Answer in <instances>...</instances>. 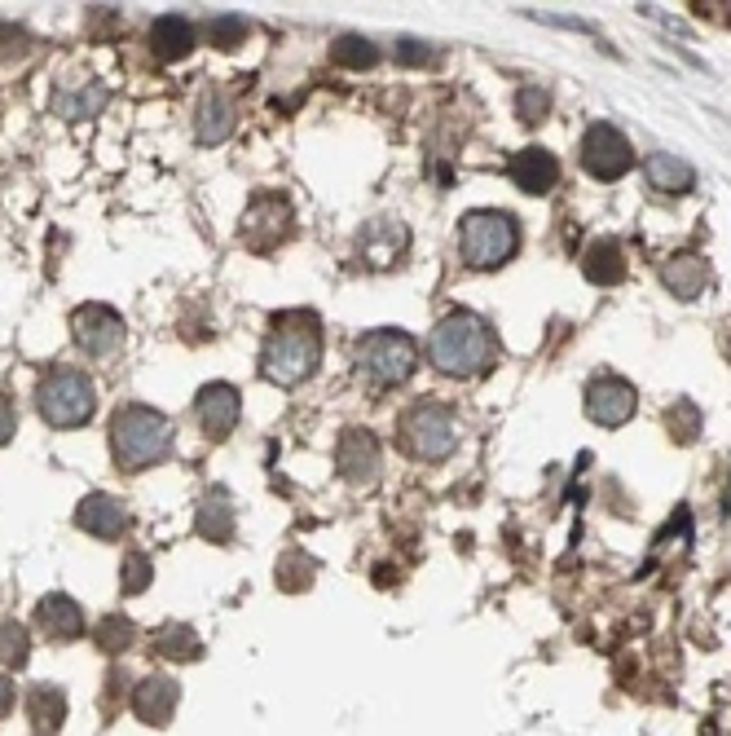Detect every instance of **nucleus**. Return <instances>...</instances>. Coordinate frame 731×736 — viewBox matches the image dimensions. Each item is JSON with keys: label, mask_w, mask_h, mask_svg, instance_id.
Returning a JSON list of instances; mask_svg holds the SVG:
<instances>
[{"label": "nucleus", "mask_w": 731, "mask_h": 736, "mask_svg": "<svg viewBox=\"0 0 731 736\" xmlns=\"http://www.w3.org/2000/svg\"><path fill=\"white\" fill-rule=\"evenodd\" d=\"M331 58H336L340 67L362 71V67H370V62H375V49H370V40H362V36H344V40H336Z\"/></svg>", "instance_id": "obj_33"}, {"label": "nucleus", "mask_w": 731, "mask_h": 736, "mask_svg": "<svg viewBox=\"0 0 731 736\" xmlns=\"http://www.w3.org/2000/svg\"><path fill=\"white\" fill-rule=\"evenodd\" d=\"M27 653H32L27 626L14 622V617H0V662H5V666H23Z\"/></svg>", "instance_id": "obj_28"}, {"label": "nucleus", "mask_w": 731, "mask_h": 736, "mask_svg": "<svg viewBox=\"0 0 731 736\" xmlns=\"http://www.w3.org/2000/svg\"><path fill=\"white\" fill-rule=\"evenodd\" d=\"M14 433H19V410L10 397H0V446L14 442Z\"/></svg>", "instance_id": "obj_36"}, {"label": "nucleus", "mask_w": 731, "mask_h": 736, "mask_svg": "<svg viewBox=\"0 0 731 736\" xmlns=\"http://www.w3.org/2000/svg\"><path fill=\"white\" fill-rule=\"evenodd\" d=\"M36 622H40L45 636H53V640H75V636H84V608H80L71 595H45L40 608H36Z\"/></svg>", "instance_id": "obj_19"}, {"label": "nucleus", "mask_w": 731, "mask_h": 736, "mask_svg": "<svg viewBox=\"0 0 731 736\" xmlns=\"http://www.w3.org/2000/svg\"><path fill=\"white\" fill-rule=\"evenodd\" d=\"M243 234H247V243H252L256 252H269V248H278V243H287V239H291V203L278 198V194H265V198L252 207V213H247Z\"/></svg>", "instance_id": "obj_12"}, {"label": "nucleus", "mask_w": 731, "mask_h": 736, "mask_svg": "<svg viewBox=\"0 0 731 736\" xmlns=\"http://www.w3.org/2000/svg\"><path fill=\"white\" fill-rule=\"evenodd\" d=\"M582 168L590 177H599V181H617V177H625L635 168V150H631V142H625L621 129L590 124L586 137H582Z\"/></svg>", "instance_id": "obj_8"}, {"label": "nucleus", "mask_w": 731, "mask_h": 736, "mask_svg": "<svg viewBox=\"0 0 731 736\" xmlns=\"http://www.w3.org/2000/svg\"><path fill=\"white\" fill-rule=\"evenodd\" d=\"M172 450V424L150 406H124L111 419V455L120 468L142 472Z\"/></svg>", "instance_id": "obj_3"}, {"label": "nucleus", "mask_w": 731, "mask_h": 736, "mask_svg": "<svg viewBox=\"0 0 731 736\" xmlns=\"http://www.w3.org/2000/svg\"><path fill=\"white\" fill-rule=\"evenodd\" d=\"M203 36L212 40L217 49H239L243 36H247V23L234 19V14H230V19H207V23H203Z\"/></svg>", "instance_id": "obj_32"}, {"label": "nucleus", "mask_w": 731, "mask_h": 736, "mask_svg": "<svg viewBox=\"0 0 731 736\" xmlns=\"http://www.w3.org/2000/svg\"><path fill=\"white\" fill-rule=\"evenodd\" d=\"M644 177H648V185H653V190H661V194H687V190L696 185V168H692V164H683L679 155H666V150L648 155Z\"/></svg>", "instance_id": "obj_21"}, {"label": "nucleus", "mask_w": 731, "mask_h": 736, "mask_svg": "<svg viewBox=\"0 0 731 736\" xmlns=\"http://www.w3.org/2000/svg\"><path fill=\"white\" fill-rule=\"evenodd\" d=\"M405 243H410L405 226H397V221H375V226L362 234V256H366L370 265H392V261L405 252Z\"/></svg>", "instance_id": "obj_24"}, {"label": "nucleus", "mask_w": 731, "mask_h": 736, "mask_svg": "<svg viewBox=\"0 0 731 736\" xmlns=\"http://www.w3.org/2000/svg\"><path fill=\"white\" fill-rule=\"evenodd\" d=\"M150 49H155L159 62H176V58H185L194 49V27L181 14H163L150 27Z\"/></svg>", "instance_id": "obj_23"}, {"label": "nucleus", "mask_w": 731, "mask_h": 736, "mask_svg": "<svg viewBox=\"0 0 731 736\" xmlns=\"http://www.w3.org/2000/svg\"><path fill=\"white\" fill-rule=\"evenodd\" d=\"M133 640H137V630H133L129 617L111 613V617H101V622H97V644L107 649V653H124Z\"/></svg>", "instance_id": "obj_29"}, {"label": "nucleus", "mask_w": 731, "mask_h": 736, "mask_svg": "<svg viewBox=\"0 0 731 736\" xmlns=\"http://www.w3.org/2000/svg\"><path fill=\"white\" fill-rule=\"evenodd\" d=\"M661 282H666L674 295L692 300V295H700L705 282H709V261H705L700 252H679V256H670V261L661 265Z\"/></svg>", "instance_id": "obj_20"}, {"label": "nucleus", "mask_w": 731, "mask_h": 736, "mask_svg": "<svg viewBox=\"0 0 731 736\" xmlns=\"http://www.w3.org/2000/svg\"><path fill=\"white\" fill-rule=\"evenodd\" d=\"M313 582V560H304V556H287L282 560V578H278V587L282 591H304Z\"/></svg>", "instance_id": "obj_35"}, {"label": "nucleus", "mask_w": 731, "mask_h": 736, "mask_svg": "<svg viewBox=\"0 0 731 736\" xmlns=\"http://www.w3.org/2000/svg\"><path fill=\"white\" fill-rule=\"evenodd\" d=\"M670 433H674L679 442H696V437H700V410H696L692 401H674V406H670Z\"/></svg>", "instance_id": "obj_34"}, {"label": "nucleus", "mask_w": 731, "mask_h": 736, "mask_svg": "<svg viewBox=\"0 0 731 736\" xmlns=\"http://www.w3.org/2000/svg\"><path fill=\"white\" fill-rule=\"evenodd\" d=\"M75 524L84 534H93V539H120L124 534V524H129V511H124V503L120 498H111V494H84L80 498V507H75Z\"/></svg>", "instance_id": "obj_15"}, {"label": "nucleus", "mask_w": 731, "mask_h": 736, "mask_svg": "<svg viewBox=\"0 0 731 736\" xmlns=\"http://www.w3.org/2000/svg\"><path fill=\"white\" fill-rule=\"evenodd\" d=\"M155 653H163V657H172V662H190V657L203 653V644H198V636H194L185 622H168V626L155 630Z\"/></svg>", "instance_id": "obj_26"}, {"label": "nucleus", "mask_w": 731, "mask_h": 736, "mask_svg": "<svg viewBox=\"0 0 731 736\" xmlns=\"http://www.w3.org/2000/svg\"><path fill=\"white\" fill-rule=\"evenodd\" d=\"M727 511H731V490H727Z\"/></svg>", "instance_id": "obj_39"}, {"label": "nucleus", "mask_w": 731, "mask_h": 736, "mask_svg": "<svg viewBox=\"0 0 731 736\" xmlns=\"http://www.w3.org/2000/svg\"><path fill=\"white\" fill-rule=\"evenodd\" d=\"M353 362L357 371L379 384V388H397L414 375V366H419V353H414V340L401 336V331H370L353 345Z\"/></svg>", "instance_id": "obj_6"}, {"label": "nucleus", "mask_w": 731, "mask_h": 736, "mask_svg": "<svg viewBox=\"0 0 731 736\" xmlns=\"http://www.w3.org/2000/svg\"><path fill=\"white\" fill-rule=\"evenodd\" d=\"M401 437L410 446V455H419L428 463L450 459L459 446V429H454V414L437 401H419L405 419H401Z\"/></svg>", "instance_id": "obj_7"}, {"label": "nucleus", "mask_w": 731, "mask_h": 736, "mask_svg": "<svg viewBox=\"0 0 731 736\" xmlns=\"http://www.w3.org/2000/svg\"><path fill=\"white\" fill-rule=\"evenodd\" d=\"M336 463L344 472V481L353 485H375L379 481V468H383V455H379V442L366 433V429H349L336 446Z\"/></svg>", "instance_id": "obj_13"}, {"label": "nucleus", "mask_w": 731, "mask_h": 736, "mask_svg": "<svg viewBox=\"0 0 731 736\" xmlns=\"http://www.w3.org/2000/svg\"><path fill=\"white\" fill-rule=\"evenodd\" d=\"M150 582H155V565H150V556L129 552V556H124V569H120V587H124V595H142Z\"/></svg>", "instance_id": "obj_30"}, {"label": "nucleus", "mask_w": 731, "mask_h": 736, "mask_svg": "<svg viewBox=\"0 0 731 736\" xmlns=\"http://www.w3.org/2000/svg\"><path fill=\"white\" fill-rule=\"evenodd\" d=\"M234 133V101L226 93H203L198 111H194V137L203 146H217Z\"/></svg>", "instance_id": "obj_18"}, {"label": "nucleus", "mask_w": 731, "mask_h": 736, "mask_svg": "<svg viewBox=\"0 0 731 736\" xmlns=\"http://www.w3.org/2000/svg\"><path fill=\"white\" fill-rule=\"evenodd\" d=\"M27 710H32V723H36L40 732H58L62 719H66V697H62V688H53V684H36L32 697H27Z\"/></svg>", "instance_id": "obj_25"}, {"label": "nucleus", "mask_w": 731, "mask_h": 736, "mask_svg": "<svg viewBox=\"0 0 731 736\" xmlns=\"http://www.w3.org/2000/svg\"><path fill=\"white\" fill-rule=\"evenodd\" d=\"M71 336L88 358H111L124 345V318L111 304H80L71 313Z\"/></svg>", "instance_id": "obj_9"}, {"label": "nucleus", "mask_w": 731, "mask_h": 736, "mask_svg": "<svg viewBox=\"0 0 731 736\" xmlns=\"http://www.w3.org/2000/svg\"><path fill=\"white\" fill-rule=\"evenodd\" d=\"M10 705H14V679H5V675H0V719L10 714Z\"/></svg>", "instance_id": "obj_38"}, {"label": "nucleus", "mask_w": 731, "mask_h": 736, "mask_svg": "<svg viewBox=\"0 0 731 736\" xmlns=\"http://www.w3.org/2000/svg\"><path fill=\"white\" fill-rule=\"evenodd\" d=\"M547 111H551V93H547L543 84H525V88L515 93V116L525 120V124L547 120Z\"/></svg>", "instance_id": "obj_31"}, {"label": "nucleus", "mask_w": 731, "mask_h": 736, "mask_svg": "<svg viewBox=\"0 0 731 736\" xmlns=\"http://www.w3.org/2000/svg\"><path fill=\"white\" fill-rule=\"evenodd\" d=\"M101 107H107V88H101V84H88V88H75V93H58V97H53V111H58L62 120H88V116H97Z\"/></svg>", "instance_id": "obj_27"}, {"label": "nucleus", "mask_w": 731, "mask_h": 736, "mask_svg": "<svg viewBox=\"0 0 731 736\" xmlns=\"http://www.w3.org/2000/svg\"><path fill=\"white\" fill-rule=\"evenodd\" d=\"M582 274H586L595 287H612V282H621V278H625V248H621L617 239H599V243H590V248H586V256H582Z\"/></svg>", "instance_id": "obj_22"}, {"label": "nucleus", "mask_w": 731, "mask_h": 736, "mask_svg": "<svg viewBox=\"0 0 731 736\" xmlns=\"http://www.w3.org/2000/svg\"><path fill=\"white\" fill-rule=\"evenodd\" d=\"M239 414H243V401H239V388L234 384H203L198 397H194V419L198 429L212 437V442H226L234 429H239Z\"/></svg>", "instance_id": "obj_10"}, {"label": "nucleus", "mask_w": 731, "mask_h": 736, "mask_svg": "<svg viewBox=\"0 0 731 736\" xmlns=\"http://www.w3.org/2000/svg\"><path fill=\"white\" fill-rule=\"evenodd\" d=\"M507 172L525 194H547L560 181V159L551 150H543V146H525V150H515L507 159Z\"/></svg>", "instance_id": "obj_14"}, {"label": "nucleus", "mask_w": 731, "mask_h": 736, "mask_svg": "<svg viewBox=\"0 0 731 736\" xmlns=\"http://www.w3.org/2000/svg\"><path fill=\"white\" fill-rule=\"evenodd\" d=\"M635 406H639L635 388L625 384V379H617V375H604V379H595L586 388V414L595 419V424H604V429H621L625 419L635 414Z\"/></svg>", "instance_id": "obj_11"}, {"label": "nucleus", "mask_w": 731, "mask_h": 736, "mask_svg": "<svg viewBox=\"0 0 731 736\" xmlns=\"http://www.w3.org/2000/svg\"><path fill=\"white\" fill-rule=\"evenodd\" d=\"M727 358H731V340H727Z\"/></svg>", "instance_id": "obj_40"}, {"label": "nucleus", "mask_w": 731, "mask_h": 736, "mask_svg": "<svg viewBox=\"0 0 731 736\" xmlns=\"http://www.w3.org/2000/svg\"><path fill=\"white\" fill-rule=\"evenodd\" d=\"M176 701H181V688H176V679H168V675H146V679L137 684V692H133L137 719H142V723H155V727H163V723L176 714Z\"/></svg>", "instance_id": "obj_16"}, {"label": "nucleus", "mask_w": 731, "mask_h": 736, "mask_svg": "<svg viewBox=\"0 0 731 736\" xmlns=\"http://www.w3.org/2000/svg\"><path fill=\"white\" fill-rule=\"evenodd\" d=\"M459 243H463V261L472 269H498L515 256L520 226L511 213H467L459 226Z\"/></svg>", "instance_id": "obj_5"}, {"label": "nucleus", "mask_w": 731, "mask_h": 736, "mask_svg": "<svg viewBox=\"0 0 731 736\" xmlns=\"http://www.w3.org/2000/svg\"><path fill=\"white\" fill-rule=\"evenodd\" d=\"M36 410H40L45 424H53V429H80V424H88L93 410H97V388H93V379L84 371L58 366V371H49L40 379Z\"/></svg>", "instance_id": "obj_4"}, {"label": "nucleus", "mask_w": 731, "mask_h": 736, "mask_svg": "<svg viewBox=\"0 0 731 736\" xmlns=\"http://www.w3.org/2000/svg\"><path fill=\"white\" fill-rule=\"evenodd\" d=\"M194 530L207 543H230L234 539V507H230V494L221 485H212V490L203 494V503L194 511Z\"/></svg>", "instance_id": "obj_17"}, {"label": "nucleus", "mask_w": 731, "mask_h": 736, "mask_svg": "<svg viewBox=\"0 0 731 736\" xmlns=\"http://www.w3.org/2000/svg\"><path fill=\"white\" fill-rule=\"evenodd\" d=\"M397 58L410 62V67H424V62H432V49H424L419 40H401V45H397Z\"/></svg>", "instance_id": "obj_37"}, {"label": "nucleus", "mask_w": 731, "mask_h": 736, "mask_svg": "<svg viewBox=\"0 0 731 736\" xmlns=\"http://www.w3.org/2000/svg\"><path fill=\"white\" fill-rule=\"evenodd\" d=\"M322 362V327L313 313H282L260 349V371L273 384H304Z\"/></svg>", "instance_id": "obj_1"}, {"label": "nucleus", "mask_w": 731, "mask_h": 736, "mask_svg": "<svg viewBox=\"0 0 731 736\" xmlns=\"http://www.w3.org/2000/svg\"><path fill=\"white\" fill-rule=\"evenodd\" d=\"M428 353H432V366L441 375L472 379L494 362V331L476 318V313L459 309V313H450V318L437 323V331L428 340Z\"/></svg>", "instance_id": "obj_2"}]
</instances>
